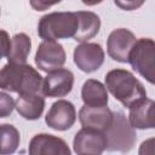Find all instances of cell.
I'll return each mask as SVG.
<instances>
[{"instance_id":"1","label":"cell","mask_w":155,"mask_h":155,"mask_svg":"<svg viewBox=\"0 0 155 155\" xmlns=\"http://www.w3.org/2000/svg\"><path fill=\"white\" fill-rule=\"evenodd\" d=\"M42 76L29 64L7 63L0 69V88L18 94H41Z\"/></svg>"},{"instance_id":"2","label":"cell","mask_w":155,"mask_h":155,"mask_svg":"<svg viewBox=\"0 0 155 155\" xmlns=\"http://www.w3.org/2000/svg\"><path fill=\"white\" fill-rule=\"evenodd\" d=\"M105 88L127 108L147 98V91L142 82L126 69H113L107 73Z\"/></svg>"},{"instance_id":"3","label":"cell","mask_w":155,"mask_h":155,"mask_svg":"<svg viewBox=\"0 0 155 155\" xmlns=\"http://www.w3.org/2000/svg\"><path fill=\"white\" fill-rule=\"evenodd\" d=\"M78 30L75 12H52L41 17L38 24V34L44 41L74 38Z\"/></svg>"},{"instance_id":"4","label":"cell","mask_w":155,"mask_h":155,"mask_svg":"<svg viewBox=\"0 0 155 155\" xmlns=\"http://www.w3.org/2000/svg\"><path fill=\"white\" fill-rule=\"evenodd\" d=\"M103 133L105 136V149L108 151L128 153L137 140L136 131L122 111H113L111 124Z\"/></svg>"},{"instance_id":"5","label":"cell","mask_w":155,"mask_h":155,"mask_svg":"<svg viewBox=\"0 0 155 155\" xmlns=\"http://www.w3.org/2000/svg\"><path fill=\"white\" fill-rule=\"evenodd\" d=\"M131 67L151 85L155 78V44L151 39L137 40L128 54Z\"/></svg>"},{"instance_id":"6","label":"cell","mask_w":155,"mask_h":155,"mask_svg":"<svg viewBox=\"0 0 155 155\" xmlns=\"http://www.w3.org/2000/svg\"><path fill=\"white\" fill-rule=\"evenodd\" d=\"M65 51L57 41H42L35 53L36 67L46 73L61 69L65 63Z\"/></svg>"},{"instance_id":"7","label":"cell","mask_w":155,"mask_h":155,"mask_svg":"<svg viewBox=\"0 0 155 155\" xmlns=\"http://www.w3.org/2000/svg\"><path fill=\"white\" fill-rule=\"evenodd\" d=\"M74 86V74L65 68L47 73L42 79L41 94L44 97H64Z\"/></svg>"},{"instance_id":"8","label":"cell","mask_w":155,"mask_h":155,"mask_svg":"<svg viewBox=\"0 0 155 155\" xmlns=\"http://www.w3.org/2000/svg\"><path fill=\"white\" fill-rule=\"evenodd\" d=\"M134 34L125 28L113 30L107 40V50L110 58L120 63L128 62V54L136 42Z\"/></svg>"},{"instance_id":"9","label":"cell","mask_w":155,"mask_h":155,"mask_svg":"<svg viewBox=\"0 0 155 155\" xmlns=\"http://www.w3.org/2000/svg\"><path fill=\"white\" fill-rule=\"evenodd\" d=\"M47 126L56 131H67L76 121V110L71 102L59 99L54 102L46 114Z\"/></svg>"},{"instance_id":"10","label":"cell","mask_w":155,"mask_h":155,"mask_svg":"<svg viewBox=\"0 0 155 155\" xmlns=\"http://www.w3.org/2000/svg\"><path fill=\"white\" fill-rule=\"evenodd\" d=\"M104 62V51L99 44L82 42L74 50V63L84 73H92Z\"/></svg>"},{"instance_id":"11","label":"cell","mask_w":155,"mask_h":155,"mask_svg":"<svg viewBox=\"0 0 155 155\" xmlns=\"http://www.w3.org/2000/svg\"><path fill=\"white\" fill-rule=\"evenodd\" d=\"M105 147L104 133L88 128H81L76 132L73 140V148L78 155H102Z\"/></svg>"},{"instance_id":"12","label":"cell","mask_w":155,"mask_h":155,"mask_svg":"<svg viewBox=\"0 0 155 155\" xmlns=\"http://www.w3.org/2000/svg\"><path fill=\"white\" fill-rule=\"evenodd\" d=\"M29 155H71V151L65 143L59 137L48 133L35 134L28 147Z\"/></svg>"},{"instance_id":"13","label":"cell","mask_w":155,"mask_h":155,"mask_svg":"<svg viewBox=\"0 0 155 155\" xmlns=\"http://www.w3.org/2000/svg\"><path fill=\"white\" fill-rule=\"evenodd\" d=\"M79 120L82 128L104 132L111 124L113 111L108 107L91 108L84 105L79 111Z\"/></svg>"},{"instance_id":"14","label":"cell","mask_w":155,"mask_h":155,"mask_svg":"<svg viewBox=\"0 0 155 155\" xmlns=\"http://www.w3.org/2000/svg\"><path fill=\"white\" fill-rule=\"evenodd\" d=\"M154 107L155 103L153 99L144 98L134 104H132L128 109V122L133 128L138 130H148L154 127Z\"/></svg>"},{"instance_id":"15","label":"cell","mask_w":155,"mask_h":155,"mask_svg":"<svg viewBox=\"0 0 155 155\" xmlns=\"http://www.w3.org/2000/svg\"><path fill=\"white\" fill-rule=\"evenodd\" d=\"M17 113L25 120H38L45 108V98L40 93L19 94L15 101Z\"/></svg>"},{"instance_id":"16","label":"cell","mask_w":155,"mask_h":155,"mask_svg":"<svg viewBox=\"0 0 155 155\" xmlns=\"http://www.w3.org/2000/svg\"><path fill=\"white\" fill-rule=\"evenodd\" d=\"M78 30L74 35V40L79 42H87L90 39L96 36L101 28L99 17L91 11H78Z\"/></svg>"},{"instance_id":"17","label":"cell","mask_w":155,"mask_h":155,"mask_svg":"<svg viewBox=\"0 0 155 155\" xmlns=\"http://www.w3.org/2000/svg\"><path fill=\"white\" fill-rule=\"evenodd\" d=\"M81 98L84 105L91 108H99L108 105V92L105 86L94 79H88L84 82L81 90Z\"/></svg>"},{"instance_id":"18","label":"cell","mask_w":155,"mask_h":155,"mask_svg":"<svg viewBox=\"0 0 155 155\" xmlns=\"http://www.w3.org/2000/svg\"><path fill=\"white\" fill-rule=\"evenodd\" d=\"M31 41L30 38L24 34L19 33L12 36L10 51L7 53V61L12 64H25L28 56L30 53Z\"/></svg>"},{"instance_id":"19","label":"cell","mask_w":155,"mask_h":155,"mask_svg":"<svg viewBox=\"0 0 155 155\" xmlns=\"http://www.w3.org/2000/svg\"><path fill=\"white\" fill-rule=\"evenodd\" d=\"M19 139V132L15 126L10 124L0 125V155H12L16 153Z\"/></svg>"},{"instance_id":"20","label":"cell","mask_w":155,"mask_h":155,"mask_svg":"<svg viewBox=\"0 0 155 155\" xmlns=\"http://www.w3.org/2000/svg\"><path fill=\"white\" fill-rule=\"evenodd\" d=\"M15 109V101L13 98L0 91V117H7Z\"/></svg>"},{"instance_id":"21","label":"cell","mask_w":155,"mask_h":155,"mask_svg":"<svg viewBox=\"0 0 155 155\" xmlns=\"http://www.w3.org/2000/svg\"><path fill=\"white\" fill-rule=\"evenodd\" d=\"M11 46V39L7 34V31L0 29V59L6 57Z\"/></svg>"},{"instance_id":"22","label":"cell","mask_w":155,"mask_h":155,"mask_svg":"<svg viewBox=\"0 0 155 155\" xmlns=\"http://www.w3.org/2000/svg\"><path fill=\"white\" fill-rule=\"evenodd\" d=\"M139 155H154V138H149L139 147Z\"/></svg>"},{"instance_id":"23","label":"cell","mask_w":155,"mask_h":155,"mask_svg":"<svg viewBox=\"0 0 155 155\" xmlns=\"http://www.w3.org/2000/svg\"><path fill=\"white\" fill-rule=\"evenodd\" d=\"M143 2L139 1V2H136V1H126V2H121V1H115V5L120 6L121 8L124 10H134L137 8L138 6H140Z\"/></svg>"},{"instance_id":"24","label":"cell","mask_w":155,"mask_h":155,"mask_svg":"<svg viewBox=\"0 0 155 155\" xmlns=\"http://www.w3.org/2000/svg\"><path fill=\"white\" fill-rule=\"evenodd\" d=\"M30 4H31V6H33V7H35V10H36V11H44L46 7H50L51 5H54L56 2H52V4H50V2H41V1H39V2L31 1Z\"/></svg>"}]
</instances>
